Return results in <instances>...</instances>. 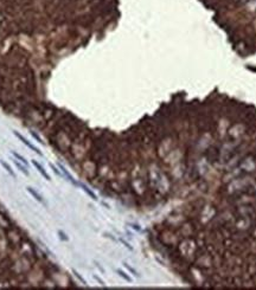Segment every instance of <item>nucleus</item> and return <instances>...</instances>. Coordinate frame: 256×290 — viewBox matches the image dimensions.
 <instances>
[{"label": "nucleus", "mask_w": 256, "mask_h": 290, "mask_svg": "<svg viewBox=\"0 0 256 290\" xmlns=\"http://www.w3.org/2000/svg\"><path fill=\"white\" fill-rule=\"evenodd\" d=\"M13 133H14V135H16V136H17V137H18V139H19V140H20V141H21V142L24 143V144H26V146H27L28 148H30V149H32L33 152H36V153H37V154H38L39 156H43V153H42V152H40V151H39L38 148H37V147H35L33 144H32V143H31L30 141H28L27 139H25V137H24V136H23L21 134H19L18 132H13Z\"/></svg>", "instance_id": "nucleus-1"}, {"label": "nucleus", "mask_w": 256, "mask_h": 290, "mask_svg": "<svg viewBox=\"0 0 256 290\" xmlns=\"http://www.w3.org/2000/svg\"><path fill=\"white\" fill-rule=\"evenodd\" d=\"M32 163H33V166H35V167H36V168L38 169V172H39V173L42 174V175H43V177H44V178H45V179H46L48 181H50V180H51L50 175H49V174L46 173V170H45V169L43 168V166H42V165H40V163H39L38 161H36V160H32Z\"/></svg>", "instance_id": "nucleus-2"}, {"label": "nucleus", "mask_w": 256, "mask_h": 290, "mask_svg": "<svg viewBox=\"0 0 256 290\" xmlns=\"http://www.w3.org/2000/svg\"><path fill=\"white\" fill-rule=\"evenodd\" d=\"M26 190H27V192L30 193V194H31V195H32V197H33V198H35V199H36L37 201H39L40 204H45V202H44V200H43V198H42V195H40V194H38V193H37V192H36V191L33 190V188H31V187H27Z\"/></svg>", "instance_id": "nucleus-3"}, {"label": "nucleus", "mask_w": 256, "mask_h": 290, "mask_svg": "<svg viewBox=\"0 0 256 290\" xmlns=\"http://www.w3.org/2000/svg\"><path fill=\"white\" fill-rule=\"evenodd\" d=\"M13 162H14V165H16V167L23 173V174H25V175H28V170H27V168L26 167H24V163H21L19 160H17L16 158H14V160H13Z\"/></svg>", "instance_id": "nucleus-4"}, {"label": "nucleus", "mask_w": 256, "mask_h": 290, "mask_svg": "<svg viewBox=\"0 0 256 290\" xmlns=\"http://www.w3.org/2000/svg\"><path fill=\"white\" fill-rule=\"evenodd\" d=\"M0 165H1V166H3V167L7 170V172H9V174H10V175H11L12 178H16V173L12 170V168H11V167H10V166H9V165H7L4 160H0Z\"/></svg>", "instance_id": "nucleus-5"}, {"label": "nucleus", "mask_w": 256, "mask_h": 290, "mask_svg": "<svg viewBox=\"0 0 256 290\" xmlns=\"http://www.w3.org/2000/svg\"><path fill=\"white\" fill-rule=\"evenodd\" d=\"M11 153H12V155H13V156H14V158H16L17 160H19V161H20L21 163H24V165H26V166L28 165V162L26 161V159H25L24 156H21V155H20V154H18L17 152H11Z\"/></svg>", "instance_id": "nucleus-6"}, {"label": "nucleus", "mask_w": 256, "mask_h": 290, "mask_svg": "<svg viewBox=\"0 0 256 290\" xmlns=\"http://www.w3.org/2000/svg\"><path fill=\"white\" fill-rule=\"evenodd\" d=\"M50 167H51V169H52V170H53V172H55V173L57 174V175H60V177L62 175V173H61V172L58 170V168H57V167H55V166H53L52 163H50Z\"/></svg>", "instance_id": "nucleus-7"}, {"label": "nucleus", "mask_w": 256, "mask_h": 290, "mask_svg": "<svg viewBox=\"0 0 256 290\" xmlns=\"http://www.w3.org/2000/svg\"><path fill=\"white\" fill-rule=\"evenodd\" d=\"M31 134H32V136H33V137H35V139H36V140H37V141H38L39 143H42V144H44V142L42 141V139H40V137H39V136H38V135H37V134L35 133V132H31Z\"/></svg>", "instance_id": "nucleus-8"}, {"label": "nucleus", "mask_w": 256, "mask_h": 290, "mask_svg": "<svg viewBox=\"0 0 256 290\" xmlns=\"http://www.w3.org/2000/svg\"><path fill=\"white\" fill-rule=\"evenodd\" d=\"M58 235L61 236V239H65V240H68V238H67V236H65V235H63V233H62V232H61V231H58Z\"/></svg>", "instance_id": "nucleus-9"}]
</instances>
